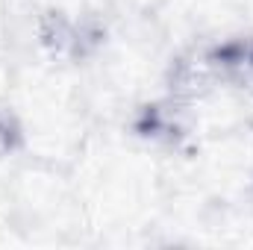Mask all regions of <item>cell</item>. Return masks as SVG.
Masks as SVG:
<instances>
[{
  "mask_svg": "<svg viewBox=\"0 0 253 250\" xmlns=\"http://www.w3.org/2000/svg\"><path fill=\"white\" fill-rule=\"evenodd\" d=\"M203 68H206V74L218 77L221 83H230V85L253 94V36L233 39V42L212 47L203 56Z\"/></svg>",
  "mask_w": 253,
  "mask_h": 250,
  "instance_id": "obj_1",
  "label": "cell"
},
{
  "mask_svg": "<svg viewBox=\"0 0 253 250\" xmlns=\"http://www.w3.org/2000/svg\"><path fill=\"white\" fill-rule=\"evenodd\" d=\"M24 141V132H21V124L12 112L0 109V159H6L9 153H15Z\"/></svg>",
  "mask_w": 253,
  "mask_h": 250,
  "instance_id": "obj_2",
  "label": "cell"
}]
</instances>
